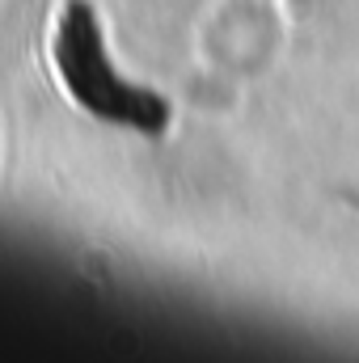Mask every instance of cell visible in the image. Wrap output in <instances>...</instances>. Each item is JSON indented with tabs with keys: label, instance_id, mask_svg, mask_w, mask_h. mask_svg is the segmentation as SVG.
Wrapping results in <instances>:
<instances>
[{
	"label": "cell",
	"instance_id": "1",
	"mask_svg": "<svg viewBox=\"0 0 359 363\" xmlns=\"http://www.w3.org/2000/svg\"><path fill=\"white\" fill-rule=\"evenodd\" d=\"M51 60L60 68L64 89L72 93L77 106H85L101 123H123L136 131H161L170 123V101L153 89L127 85L118 68L110 64L101 26L85 0H68L55 21Z\"/></svg>",
	"mask_w": 359,
	"mask_h": 363
}]
</instances>
